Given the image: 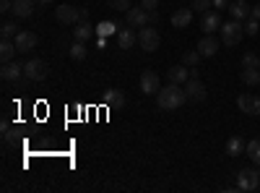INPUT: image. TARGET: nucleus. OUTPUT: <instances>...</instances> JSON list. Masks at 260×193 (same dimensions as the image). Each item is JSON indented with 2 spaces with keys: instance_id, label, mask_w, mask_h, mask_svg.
Masks as SVG:
<instances>
[{
  "instance_id": "1",
  "label": "nucleus",
  "mask_w": 260,
  "mask_h": 193,
  "mask_svg": "<svg viewBox=\"0 0 260 193\" xmlns=\"http://www.w3.org/2000/svg\"><path fill=\"white\" fill-rule=\"evenodd\" d=\"M156 102H159L161 110H167V113H172V110H180V107L187 102L185 87H180V84H167V87H161V89H159Z\"/></svg>"
},
{
  "instance_id": "2",
  "label": "nucleus",
  "mask_w": 260,
  "mask_h": 193,
  "mask_svg": "<svg viewBox=\"0 0 260 193\" xmlns=\"http://www.w3.org/2000/svg\"><path fill=\"white\" fill-rule=\"evenodd\" d=\"M219 32H221V42L226 47H237L240 39H242V34H245V24L237 21V18H232V21H224Z\"/></svg>"
},
{
  "instance_id": "3",
  "label": "nucleus",
  "mask_w": 260,
  "mask_h": 193,
  "mask_svg": "<svg viewBox=\"0 0 260 193\" xmlns=\"http://www.w3.org/2000/svg\"><path fill=\"white\" fill-rule=\"evenodd\" d=\"M138 45H141V50H146V52H156L159 45H161V34L148 24V26H143V29L138 32Z\"/></svg>"
},
{
  "instance_id": "4",
  "label": "nucleus",
  "mask_w": 260,
  "mask_h": 193,
  "mask_svg": "<svg viewBox=\"0 0 260 193\" xmlns=\"http://www.w3.org/2000/svg\"><path fill=\"white\" fill-rule=\"evenodd\" d=\"M237 188L240 190H257L260 188V170L255 167H245L237 173Z\"/></svg>"
},
{
  "instance_id": "5",
  "label": "nucleus",
  "mask_w": 260,
  "mask_h": 193,
  "mask_svg": "<svg viewBox=\"0 0 260 193\" xmlns=\"http://www.w3.org/2000/svg\"><path fill=\"white\" fill-rule=\"evenodd\" d=\"M47 73H50V68H47V63L42 58H31V60L24 63V76L29 81H45Z\"/></svg>"
},
{
  "instance_id": "6",
  "label": "nucleus",
  "mask_w": 260,
  "mask_h": 193,
  "mask_svg": "<svg viewBox=\"0 0 260 193\" xmlns=\"http://www.w3.org/2000/svg\"><path fill=\"white\" fill-rule=\"evenodd\" d=\"M55 16H57L60 24L76 26L78 21H81V8H76V6H57V8H55Z\"/></svg>"
},
{
  "instance_id": "7",
  "label": "nucleus",
  "mask_w": 260,
  "mask_h": 193,
  "mask_svg": "<svg viewBox=\"0 0 260 193\" xmlns=\"http://www.w3.org/2000/svg\"><path fill=\"white\" fill-rule=\"evenodd\" d=\"M161 89V78L156 71H143L141 73V92L143 94H159Z\"/></svg>"
},
{
  "instance_id": "8",
  "label": "nucleus",
  "mask_w": 260,
  "mask_h": 193,
  "mask_svg": "<svg viewBox=\"0 0 260 193\" xmlns=\"http://www.w3.org/2000/svg\"><path fill=\"white\" fill-rule=\"evenodd\" d=\"M185 94L190 102H203L206 99V87L198 76H190V81L185 84Z\"/></svg>"
},
{
  "instance_id": "9",
  "label": "nucleus",
  "mask_w": 260,
  "mask_h": 193,
  "mask_svg": "<svg viewBox=\"0 0 260 193\" xmlns=\"http://www.w3.org/2000/svg\"><path fill=\"white\" fill-rule=\"evenodd\" d=\"M219 47H221V39L213 37V34H206V37H201V42H198L201 58H213L216 52H219Z\"/></svg>"
},
{
  "instance_id": "10",
  "label": "nucleus",
  "mask_w": 260,
  "mask_h": 193,
  "mask_svg": "<svg viewBox=\"0 0 260 193\" xmlns=\"http://www.w3.org/2000/svg\"><path fill=\"white\" fill-rule=\"evenodd\" d=\"M13 42H16L18 52H31V50L37 47V34L29 32V29H21V32L13 37Z\"/></svg>"
},
{
  "instance_id": "11",
  "label": "nucleus",
  "mask_w": 260,
  "mask_h": 193,
  "mask_svg": "<svg viewBox=\"0 0 260 193\" xmlns=\"http://www.w3.org/2000/svg\"><path fill=\"white\" fill-rule=\"evenodd\" d=\"M237 107H240L242 113H247V115H260V97H255V94H240L237 97Z\"/></svg>"
},
{
  "instance_id": "12",
  "label": "nucleus",
  "mask_w": 260,
  "mask_h": 193,
  "mask_svg": "<svg viewBox=\"0 0 260 193\" xmlns=\"http://www.w3.org/2000/svg\"><path fill=\"white\" fill-rule=\"evenodd\" d=\"M201 29H203V34L219 32V29H221V16H219V11H206V13H201Z\"/></svg>"
},
{
  "instance_id": "13",
  "label": "nucleus",
  "mask_w": 260,
  "mask_h": 193,
  "mask_svg": "<svg viewBox=\"0 0 260 193\" xmlns=\"http://www.w3.org/2000/svg\"><path fill=\"white\" fill-rule=\"evenodd\" d=\"M125 21H127V26H133V29H143V26H148V11H143L141 6L130 8V11H125Z\"/></svg>"
},
{
  "instance_id": "14",
  "label": "nucleus",
  "mask_w": 260,
  "mask_h": 193,
  "mask_svg": "<svg viewBox=\"0 0 260 193\" xmlns=\"http://www.w3.org/2000/svg\"><path fill=\"white\" fill-rule=\"evenodd\" d=\"M102 102H104L107 107H112V110H122V107H125V94H122L120 89H104Z\"/></svg>"
},
{
  "instance_id": "15",
  "label": "nucleus",
  "mask_w": 260,
  "mask_h": 193,
  "mask_svg": "<svg viewBox=\"0 0 260 193\" xmlns=\"http://www.w3.org/2000/svg\"><path fill=\"white\" fill-rule=\"evenodd\" d=\"M133 45H138V32H133V26L120 29L117 32V50H130Z\"/></svg>"
},
{
  "instance_id": "16",
  "label": "nucleus",
  "mask_w": 260,
  "mask_h": 193,
  "mask_svg": "<svg viewBox=\"0 0 260 193\" xmlns=\"http://www.w3.org/2000/svg\"><path fill=\"white\" fill-rule=\"evenodd\" d=\"M21 76H24V66L21 63H16V60L3 63V71H0V78L3 81H18Z\"/></svg>"
},
{
  "instance_id": "17",
  "label": "nucleus",
  "mask_w": 260,
  "mask_h": 193,
  "mask_svg": "<svg viewBox=\"0 0 260 193\" xmlns=\"http://www.w3.org/2000/svg\"><path fill=\"white\" fill-rule=\"evenodd\" d=\"M167 78H169V84H180V87H185V84L190 81V71H187V66H172L167 71Z\"/></svg>"
},
{
  "instance_id": "18",
  "label": "nucleus",
  "mask_w": 260,
  "mask_h": 193,
  "mask_svg": "<svg viewBox=\"0 0 260 193\" xmlns=\"http://www.w3.org/2000/svg\"><path fill=\"white\" fill-rule=\"evenodd\" d=\"M226 11L232 13V18H237V21H245V18H250V11H252V8L245 3V0H232Z\"/></svg>"
},
{
  "instance_id": "19",
  "label": "nucleus",
  "mask_w": 260,
  "mask_h": 193,
  "mask_svg": "<svg viewBox=\"0 0 260 193\" xmlns=\"http://www.w3.org/2000/svg\"><path fill=\"white\" fill-rule=\"evenodd\" d=\"M190 21H192V8H177L172 13V26L175 29H185Z\"/></svg>"
},
{
  "instance_id": "20",
  "label": "nucleus",
  "mask_w": 260,
  "mask_h": 193,
  "mask_svg": "<svg viewBox=\"0 0 260 193\" xmlns=\"http://www.w3.org/2000/svg\"><path fill=\"white\" fill-rule=\"evenodd\" d=\"M34 3L37 0H13V11L11 13H16V18H29L34 13Z\"/></svg>"
},
{
  "instance_id": "21",
  "label": "nucleus",
  "mask_w": 260,
  "mask_h": 193,
  "mask_svg": "<svg viewBox=\"0 0 260 193\" xmlns=\"http://www.w3.org/2000/svg\"><path fill=\"white\" fill-rule=\"evenodd\" d=\"M94 32H96V26H91L89 21H78L76 29H73L76 42H86V39H91V37H94Z\"/></svg>"
},
{
  "instance_id": "22",
  "label": "nucleus",
  "mask_w": 260,
  "mask_h": 193,
  "mask_svg": "<svg viewBox=\"0 0 260 193\" xmlns=\"http://www.w3.org/2000/svg\"><path fill=\"white\" fill-rule=\"evenodd\" d=\"M16 52H18V47H16L13 39H3V42H0V60H3V63H11L16 58Z\"/></svg>"
},
{
  "instance_id": "23",
  "label": "nucleus",
  "mask_w": 260,
  "mask_h": 193,
  "mask_svg": "<svg viewBox=\"0 0 260 193\" xmlns=\"http://www.w3.org/2000/svg\"><path fill=\"white\" fill-rule=\"evenodd\" d=\"M245 139H240V136H232L229 141H226V154L229 157H240V154H245Z\"/></svg>"
},
{
  "instance_id": "24",
  "label": "nucleus",
  "mask_w": 260,
  "mask_h": 193,
  "mask_svg": "<svg viewBox=\"0 0 260 193\" xmlns=\"http://www.w3.org/2000/svg\"><path fill=\"white\" fill-rule=\"evenodd\" d=\"M240 78H242V84H247V87H257L260 84V71L257 68H242Z\"/></svg>"
},
{
  "instance_id": "25",
  "label": "nucleus",
  "mask_w": 260,
  "mask_h": 193,
  "mask_svg": "<svg viewBox=\"0 0 260 193\" xmlns=\"http://www.w3.org/2000/svg\"><path fill=\"white\" fill-rule=\"evenodd\" d=\"M115 32H117L115 21H102V24L96 26V37H110V34H115Z\"/></svg>"
},
{
  "instance_id": "26",
  "label": "nucleus",
  "mask_w": 260,
  "mask_h": 193,
  "mask_svg": "<svg viewBox=\"0 0 260 193\" xmlns=\"http://www.w3.org/2000/svg\"><path fill=\"white\" fill-rule=\"evenodd\" d=\"M242 68H257V71H260V55H257V52H245Z\"/></svg>"
},
{
  "instance_id": "27",
  "label": "nucleus",
  "mask_w": 260,
  "mask_h": 193,
  "mask_svg": "<svg viewBox=\"0 0 260 193\" xmlns=\"http://www.w3.org/2000/svg\"><path fill=\"white\" fill-rule=\"evenodd\" d=\"M198 60H201V52H198V50H190V52H185V55H182V66L195 68V66H198Z\"/></svg>"
},
{
  "instance_id": "28",
  "label": "nucleus",
  "mask_w": 260,
  "mask_h": 193,
  "mask_svg": "<svg viewBox=\"0 0 260 193\" xmlns=\"http://www.w3.org/2000/svg\"><path fill=\"white\" fill-rule=\"evenodd\" d=\"M68 52H71V58H73V60H83V58H86V47H83V42H76V45H73Z\"/></svg>"
},
{
  "instance_id": "29",
  "label": "nucleus",
  "mask_w": 260,
  "mask_h": 193,
  "mask_svg": "<svg viewBox=\"0 0 260 193\" xmlns=\"http://www.w3.org/2000/svg\"><path fill=\"white\" fill-rule=\"evenodd\" d=\"M211 6H213V0H192V6H190V8H192V11H198V13H206Z\"/></svg>"
},
{
  "instance_id": "30",
  "label": "nucleus",
  "mask_w": 260,
  "mask_h": 193,
  "mask_svg": "<svg viewBox=\"0 0 260 193\" xmlns=\"http://www.w3.org/2000/svg\"><path fill=\"white\" fill-rule=\"evenodd\" d=\"M257 32H260V24H257V18H247V24H245V34L255 37Z\"/></svg>"
},
{
  "instance_id": "31",
  "label": "nucleus",
  "mask_w": 260,
  "mask_h": 193,
  "mask_svg": "<svg viewBox=\"0 0 260 193\" xmlns=\"http://www.w3.org/2000/svg\"><path fill=\"white\" fill-rule=\"evenodd\" d=\"M112 11H130V0H110Z\"/></svg>"
},
{
  "instance_id": "32",
  "label": "nucleus",
  "mask_w": 260,
  "mask_h": 193,
  "mask_svg": "<svg viewBox=\"0 0 260 193\" xmlns=\"http://www.w3.org/2000/svg\"><path fill=\"white\" fill-rule=\"evenodd\" d=\"M0 34H3V39H13L18 32H16V24H3V29H0Z\"/></svg>"
},
{
  "instance_id": "33",
  "label": "nucleus",
  "mask_w": 260,
  "mask_h": 193,
  "mask_svg": "<svg viewBox=\"0 0 260 193\" xmlns=\"http://www.w3.org/2000/svg\"><path fill=\"white\" fill-rule=\"evenodd\" d=\"M141 8L143 11H156L159 8V0H141Z\"/></svg>"
},
{
  "instance_id": "34",
  "label": "nucleus",
  "mask_w": 260,
  "mask_h": 193,
  "mask_svg": "<svg viewBox=\"0 0 260 193\" xmlns=\"http://www.w3.org/2000/svg\"><path fill=\"white\" fill-rule=\"evenodd\" d=\"M0 11L11 13V11H13V0H0Z\"/></svg>"
},
{
  "instance_id": "35",
  "label": "nucleus",
  "mask_w": 260,
  "mask_h": 193,
  "mask_svg": "<svg viewBox=\"0 0 260 193\" xmlns=\"http://www.w3.org/2000/svg\"><path fill=\"white\" fill-rule=\"evenodd\" d=\"M148 24H151V26L159 24V11H148Z\"/></svg>"
},
{
  "instance_id": "36",
  "label": "nucleus",
  "mask_w": 260,
  "mask_h": 193,
  "mask_svg": "<svg viewBox=\"0 0 260 193\" xmlns=\"http://www.w3.org/2000/svg\"><path fill=\"white\" fill-rule=\"evenodd\" d=\"M229 3H232V0H213L216 8H229Z\"/></svg>"
},
{
  "instance_id": "37",
  "label": "nucleus",
  "mask_w": 260,
  "mask_h": 193,
  "mask_svg": "<svg viewBox=\"0 0 260 193\" xmlns=\"http://www.w3.org/2000/svg\"><path fill=\"white\" fill-rule=\"evenodd\" d=\"M250 18H257V21H260V3H257V6H252V11H250Z\"/></svg>"
},
{
  "instance_id": "38",
  "label": "nucleus",
  "mask_w": 260,
  "mask_h": 193,
  "mask_svg": "<svg viewBox=\"0 0 260 193\" xmlns=\"http://www.w3.org/2000/svg\"><path fill=\"white\" fill-rule=\"evenodd\" d=\"M250 159H252V162H255V164L260 167V149H257V152H252V154H250Z\"/></svg>"
},
{
  "instance_id": "39",
  "label": "nucleus",
  "mask_w": 260,
  "mask_h": 193,
  "mask_svg": "<svg viewBox=\"0 0 260 193\" xmlns=\"http://www.w3.org/2000/svg\"><path fill=\"white\" fill-rule=\"evenodd\" d=\"M96 47H107V37H96Z\"/></svg>"
},
{
  "instance_id": "40",
  "label": "nucleus",
  "mask_w": 260,
  "mask_h": 193,
  "mask_svg": "<svg viewBox=\"0 0 260 193\" xmlns=\"http://www.w3.org/2000/svg\"><path fill=\"white\" fill-rule=\"evenodd\" d=\"M37 3H55V0H37Z\"/></svg>"
}]
</instances>
